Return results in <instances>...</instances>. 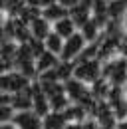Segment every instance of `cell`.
Returning <instances> with one entry per match:
<instances>
[{"mask_svg":"<svg viewBox=\"0 0 127 129\" xmlns=\"http://www.w3.org/2000/svg\"><path fill=\"white\" fill-rule=\"evenodd\" d=\"M85 48H87V42L83 40V36L79 32H76L68 40H64V46H62V52H60L58 60L64 62V64H76L81 58V54L85 52Z\"/></svg>","mask_w":127,"mask_h":129,"instance_id":"obj_1","label":"cell"},{"mask_svg":"<svg viewBox=\"0 0 127 129\" xmlns=\"http://www.w3.org/2000/svg\"><path fill=\"white\" fill-rule=\"evenodd\" d=\"M30 83H32V80H28L26 76H22L16 70H10V72L0 76V93L10 97L14 93H18V91H22V89H26Z\"/></svg>","mask_w":127,"mask_h":129,"instance_id":"obj_2","label":"cell"},{"mask_svg":"<svg viewBox=\"0 0 127 129\" xmlns=\"http://www.w3.org/2000/svg\"><path fill=\"white\" fill-rule=\"evenodd\" d=\"M12 123L16 129H42V117L34 109L26 111H16L12 117Z\"/></svg>","mask_w":127,"mask_h":129,"instance_id":"obj_3","label":"cell"},{"mask_svg":"<svg viewBox=\"0 0 127 129\" xmlns=\"http://www.w3.org/2000/svg\"><path fill=\"white\" fill-rule=\"evenodd\" d=\"M28 32H30V38L32 40H36V42H40V44H44V40H46V36L52 32V24L46 22L42 14H38V16H34L28 22Z\"/></svg>","mask_w":127,"mask_h":129,"instance_id":"obj_4","label":"cell"},{"mask_svg":"<svg viewBox=\"0 0 127 129\" xmlns=\"http://www.w3.org/2000/svg\"><path fill=\"white\" fill-rule=\"evenodd\" d=\"M52 32L58 34L62 40H68L70 36H74V34L78 32V26L74 24V20L70 16H66V18H62V20H58V22L52 24Z\"/></svg>","mask_w":127,"mask_h":129,"instance_id":"obj_5","label":"cell"},{"mask_svg":"<svg viewBox=\"0 0 127 129\" xmlns=\"http://www.w3.org/2000/svg\"><path fill=\"white\" fill-rule=\"evenodd\" d=\"M40 14H42V18H44L46 22L54 24V22H58V20H62V18L68 16V10L64 8L58 0H54V2H50V4H48V6L42 10V12H40Z\"/></svg>","mask_w":127,"mask_h":129,"instance_id":"obj_6","label":"cell"},{"mask_svg":"<svg viewBox=\"0 0 127 129\" xmlns=\"http://www.w3.org/2000/svg\"><path fill=\"white\" fill-rule=\"evenodd\" d=\"M66 127H68V123L64 119L62 111H50L42 119V129H66Z\"/></svg>","mask_w":127,"mask_h":129,"instance_id":"obj_7","label":"cell"},{"mask_svg":"<svg viewBox=\"0 0 127 129\" xmlns=\"http://www.w3.org/2000/svg\"><path fill=\"white\" fill-rule=\"evenodd\" d=\"M62 46H64V40L58 36V34H54V32H50L46 36V40H44V50L50 52V54H54V56H58V58H60Z\"/></svg>","mask_w":127,"mask_h":129,"instance_id":"obj_8","label":"cell"},{"mask_svg":"<svg viewBox=\"0 0 127 129\" xmlns=\"http://www.w3.org/2000/svg\"><path fill=\"white\" fill-rule=\"evenodd\" d=\"M14 109H12V105L10 103H6V105H0V125L2 123H10L12 121V117H14Z\"/></svg>","mask_w":127,"mask_h":129,"instance_id":"obj_9","label":"cell"},{"mask_svg":"<svg viewBox=\"0 0 127 129\" xmlns=\"http://www.w3.org/2000/svg\"><path fill=\"white\" fill-rule=\"evenodd\" d=\"M0 129H16V127H14V123L10 121V123H2V125H0Z\"/></svg>","mask_w":127,"mask_h":129,"instance_id":"obj_10","label":"cell"}]
</instances>
